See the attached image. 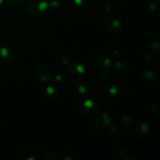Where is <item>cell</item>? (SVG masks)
I'll return each mask as SVG.
<instances>
[{"label":"cell","mask_w":160,"mask_h":160,"mask_svg":"<svg viewBox=\"0 0 160 160\" xmlns=\"http://www.w3.org/2000/svg\"><path fill=\"white\" fill-rule=\"evenodd\" d=\"M48 7V3L46 0H28L25 6L27 12L36 16L45 12Z\"/></svg>","instance_id":"obj_1"},{"label":"cell","mask_w":160,"mask_h":160,"mask_svg":"<svg viewBox=\"0 0 160 160\" xmlns=\"http://www.w3.org/2000/svg\"><path fill=\"white\" fill-rule=\"evenodd\" d=\"M99 109L98 102L93 98H84L80 104V109L87 115H93Z\"/></svg>","instance_id":"obj_2"},{"label":"cell","mask_w":160,"mask_h":160,"mask_svg":"<svg viewBox=\"0 0 160 160\" xmlns=\"http://www.w3.org/2000/svg\"><path fill=\"white\" fill-rule=\"evenodd\" d=\"M37 80L42 84H47L52 80V73L50 69L45 64H39L35 70Z\"/></svg>","instance_id":"obj_3"},{"label":"cell","mask_w":160,"mask_h":160,"mask_svg":"<svg viewBox=\"0 0 160 160\" xmlns=\"http://www.w3.org/2000/svg\"><path fill=\"white\" fill-rule=\"evenodd\" d=\"M111 119L106 113H101L94 117L92 121V127L95 131H102L110 124Z\"/></svg>","instance_id":"obj_4"},{"label":"cell","mask_w":160,"mask_h":160,"mask_svg":"<svg viewBox=\"0 0 160 160\" xmlns=\"http://www.w3.org/2000/svg\"><path fill=\"white\" fill-rule=\"evenodd\" d=\"M105 28L106 31H108L111 34H117L120 32L122 29L121 23L118 20L116 19H111V20H107L105 23Z\"/></svg>","instance_id":"obj_5"},{"label":"cell","mask_w":160,"mask_h":160,"mask_svg":"<svg viewBox=\"0 0 160 160\" xmlns=\"http://www.w3.org/2000/svg\"><path fill=\"white\" fill-rule=\"evenodd\" d=\"M70 71L73 76H82L86 72V66L81 61H74L70 64Z\"/></svg>","instance_id":"obj_6"},{"label":"cell","mask_w":160,"mask_h":160,"mask_svg":"<svg viewBox=\"0 0 160 160\" xmlns=\"http://www.w3.org/2000/svg\"><path fill=\"white\" fill-rule=\"evenodd\" d=\"M14 49L9 44H3L0 46V56L6 61H11L14 58Z\"/></svg>","instance_id":"obj_7"},{"label":"cell","mask_w":160,"mask_h":160,"mask_svg":"<svg viewBox=\"0 0 160 160\" xmlns=\"http://www.w3.org/2000/svg\"><path fill=\"white\" fill-rule=\"evenodd\" d=\"M95 62L96 65L102 68H108L111 66L112 60L110 57L106 54H98L95 57Z\"/></svg>","instance_id":"obj_8"},{"label":"cell","mask_w":160,"mask_h":160,"mask_svg":"<svg viewBox=\"0 0 160 160\" xmlns=\"http://www.w3.org/2000/svg\"><path fill=\"white\" fill-rule=\"evenodd\" d=\"M150 129H151V127L148 122H141L136 128L135 132L137 135L143 137V136H146L149 133Z\"/></svg>","instance_id":"obj_9"},{"label":"cell","mask_w":160,"mask_h":160,"mask_svg":"<svg viewBox=\"0 0 160 160\" xmlns=\"http://www.w3.org/2000/svg\"><path fill=\"white\" fill-rule=\"evenodd\" d=\"M141 80L145 84H152L156 80V74L151 70H145L141 73Z\"/></svg>","instance_id":"obj_10"},{"label":"cell","mask_w":160,"mask_h":160,"mask_svg":"<svg viewBox=\"0 0 160 160\" xmlns=\"http://www.w3.org/2000/svg\"><path fill=\"white\" fill-rule=\"evenodd\" d=\"M105 92L109 95H115L118 93L119 88L116 84H109L105 88Z\"/></svg>","instance_id":"obj_11"},{"label":"cell","mask_w":160,"mask_h":160,"mask_svg":"<svg viewBox=\"0 0 160 160\" xmlns=\"http://www.w3.org/2000/svg\"><path fill=\"white\" fill-rule=\"evenodd\" d=\"M120 121H121V123L123 126V128H126V129H131V128H132L133 120L130 116H123V117H121V119H120Z\"/></svg>","instance_id":"obj_12"},{"label":"cell","mask_w":160,"mask_h":160,"mask_svg":"<svg viewBox=\"0 0 160 160\" xmlns=\"http://www.w3.org/2000/svg\"><path fill=\"white\" fill-rule=\"evenodd\" d=\"M45 96L48 99H53L56 96V90L52 86H48L45 90Z\"/></svg>","instance_id":"obj_13"},{"label":"cell","mask_w":160,"mask_h":160,"mask_svg":"<svg viewBox=\"0 0 160 160\" xmlns=\"http://www.w3.org/2000/svg\"><path fill=\"white\" fill-rule=\"evenodd\" d=\"M74 91L77 92V93L80 94V95H84L87 92L88 89L87 87H86L85 84H84L83 83L81 82H77L76 84H74Z\"/></svg>","instance_id":"obj_14"},{"label":"cell","mask_w":160,"mask_h":160,"mask_svg":"<svg viewBox=\"0 0 160 160\" xmlns=\"http://www.w3.org/2000/svg\"><path fill=\"white\" fill-rule=\"evenodd\" d=\"M158 3L156 0H146L145 2V7L149 11H154L157 8Z\"/></svg>","instance_id":"obj_15"},{"label":"cell","mask_w":160,"mask_h":160,"mask_svg":"<svg viewBox=\"0 0 160 160\" xmlns=\"http://www.w3.org/2000/svg\"><path fill=\"white\" fill-rule=\"evenodd\" d=\"M48 7L51 9V10L57 11L60 9L61 4L59 1H57V0H55V1H52V2H51L48 3Z\"/></svg>","instance_id":"obj_16"},{"label":"cell","mask_w":160,"mask_h":160,"mask_svg":"<svg viewBox=\"0 0 160 160\" xmlns=\"http://www.w3.org/2000/svg\"><path fill=\"white\" fill-rule=\"evenodd\" d=\"M84 6V0H72V6L76 10H80Z\"/></svg>","instance_id":"obj_17"},{"label":"cell","mask_w":160,"mask_h":160,"mask_svg":"<svg viewBox=\"0 0 160 160\" xmlns=\"http://www.w3.org/2000/svg\"><path fill=\"white\" fill-rule=\"evenodd\" d=\"M126 63L123 61H120L117 62L115 65V70L117 71H123L126 69Z\"/></svg>","instance_id":"obj_18"},{"label":"cell","mask_w":160,"mask_h":160,"mask_svg":"<svg viewBox=\"0 0 160 160\" xmlns=\"http://www.w3.org/2000/svg\"><path fill=\"white\" fill-rule=\"evenodd\" d=\"M117 155H119V156H120V157H121L123 159H125V160L133 159V158L130 157V156H128V154H125L124 152H123L122 149H117Z\"/></svg>","instance_id":"obj_19"},{"label":"cell","mask_w":160,"mask_h":160,"mask_svg":"<svg viewBox=\"0 0 160 160\" xmlns=\"http://www.w3.org/2000/svg\"><path fill=\"white\" fill-rule=\"evenodd\" d=\"M44 160H57L58 156L54 153H47L43 156Z\"/></svg>","instance_id":"obj_20"},{"label":"cell","mask_w":160,"mask_h":160,"mask_svg":"<svg viewBox=\"0 0 160 160\" xmlns=\"http://www.w3.org/2000/svg\"><path fill=\"white\" fill-rule=\"evenodd\" d=\"M103 12H104V14H106V15H110L112 12V6H111L110 5L108 4L105 5V6H103Z\"/></svg>","instance_id":"obj_21"},{"label":"cell","mask_w":160,"mask_h":160,"mask_svg":"<svg viewBox=\"0 0 160 160\" xmlns=\"http://www.w3.org/2000/svg\"><path fill=\"white\" fill-rule=\"evenodd\" d=\"M152 50H154V52H158L159 50V39H157V40L153 41V42L152 43Z\"/></svg>","instance_id":"obj_22"},{"label":"cell","mask_w":160,"mask_h":160,"mask_svg":"<svg viewBox=\"0 0 160 160\" xmlns=\"http://www.w3.org/2000/svg\"><path fill=\"white\" fill-rule=\"evenodd\" d=\"M23 0H7L8 3L11 6H18L23 2Z\"/></svg>","instance_id":"obj_23"},{"label":"cell","mask_w":160,"mask_h":160,"mask_svg":"<svg viewBox=\"0 0 160 160\" xmlns=\"http://www.w3.org/2000/svg\"><path fill=\"white\" fill-rule=\"evenodd\" d=\"M62 64H64V65H67V64L70 62V59H69L67 56H65V57L62 59Z\"/></svg>","instance_id":"obj_24"},{"label":"cell","mask_w":160,"mask_h":160,"mask_svg":"<svg viewBox=\"0 0 160 160\" xmlns=\"http://www.w3.org/2000/svg\"><path fill=\"white\" fill-rule=\"evenodd\" d=\"M55 81L58 83L61 82V81H62V77L61 76V75H57V76H56V78H55Z\"/></svg>","instance_id":"obj_25"},{"label":"cell","mask_w":160,"mask_h":160,"mask_svg":"<svg viewBox=\"0 0 160 160\" xmlns=\"http://www.w3.org/2000/svg\"><path fill=\"white\" fill-rule=\"evenodd\" d=\"M3 2H4V0H0V5H2L3 3Z\"/></svg>","instance_id":"obj_26"},{"label":"cell","mask_w":160,"mask_h":160,"mask_svg":"<svg viewBox=\"0 0 160 160\" xmlns=\"http://www.w3.org/2000/svg\"><path fill=\"white\" fill-rule=\"evenodd\" d=\"M156 1H157V2H159V0H156Z\"/></svg>","instance_id":"obj_27"}]
</instances>
